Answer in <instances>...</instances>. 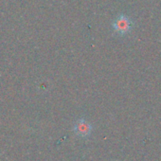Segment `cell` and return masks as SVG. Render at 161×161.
<instances>
[{
  "instance_id": "6da1fadb",
  "label": "cell",
  "mask_w": 161,
  "mask_h": 161,
  "mask_svg": "<svg viewBox=\"0 0 161 161\" xmlns=\"http://www.w3.org/2000/svg\"><path fill=\"white\" fill-rule=\"evenodd\" d=\"M134 23L131 18L125 14L118 15L113 21V30L114 32L119 36H124L128 34L133 29Z\"/></svg>"
},
{
  "instance_id": "7a4b0ae2",
  "label": "cell",
  "mask_w": 161,
  "mask_h": 161,
  "mask_svg": "<svg viewBox=\"0 0 161 161\" xmlns=\"http://www.w3.org/2000/svg\"><path fill=\"white\" fill-rule=\"evenodd\" d=\"M74 132L78 136L86 138L91 135L92 125L87 120H86L84 119H78L74 125Z\"/></svg>"
}]
</instances>
